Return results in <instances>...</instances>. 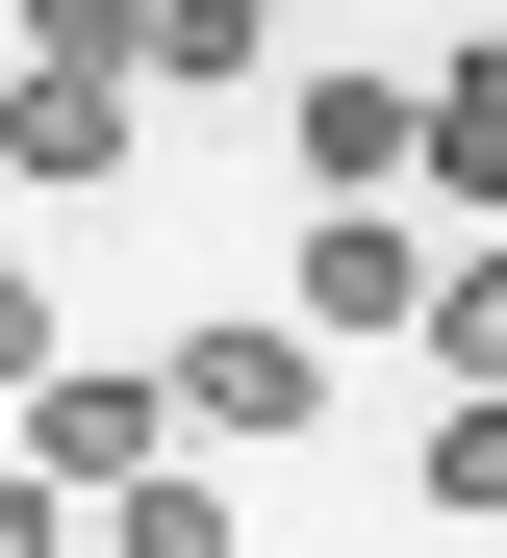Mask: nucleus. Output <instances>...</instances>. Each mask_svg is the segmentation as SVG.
Wrapping results in <instances>:
<instances>
[{
  "label": "nucleus",
  "instance_id": "obj_1",
  "mask_svg": "<svg viewBox=\"0 0 507 558\" xmlns=\"http://www.w3.org/2000/svg\"><path fill=\"white\" fill-rule=\"evenodd\" d=\"M406 305H432V229H406V204H330V229H304V279H279L304 355H406Z\"/></svg>",
  "mask_w": 507,
  "mask_h": 558
},
{
  "label": "nucleus",
  "instance_id": "obj_2",
  "mask_svg": "<svg viewBox=\"0 0 507 558\" xmlns=\"http://www.w3.org/2000/svg\"><path fill=\"white\" fill-rule=\"evenodd\" d=\"M153 407H178V432H229V457H279L304 407H330V355H304L279 305H229V330H178V355H153Z\"/></svg>",
  "mask_w": 507,
  "mask_h": 558
},
{
  "label": "nucleus",
  "instance_id": "obj_3",
  "mask_svg": "<svg viewBox=\"0 0 507 558\" xmlns=\"http://www.w3.org/2000/svg\"><path fill=\"white\" fill-rule=\"evenodd\" d=\"M153 432H178V407L128 381V355H51V381H26V483H76V508H101V483H153Z\"/></svg>",
  "mask_w": 507,
  "mask_h": 558
},
{
  "label": "nucleus",
  "instance_id": "obj_4",
  "mask_svg": "<svg viewBox=\"0 0 507 558\" xmlns=\"http://www.w3.org/2000/svg\"><path fill=\"white\" fill-rule=\"evenodd\" d=\"M279 153H304V204H406V76H279Z\"/></svg>",
  "mask_w": 507,
  "mask_h": 558
},
{
  "label": "nucleus",
  "instance_id": "obj_5",
  "mask_svg": "<svg viewBox=\"0 0 507 558\" xmlns=\"http://www.w3.org/2000/svg\"><path fill=\"white\" fill-rule=\"evenodd\" d=\"M406 178H432L457 229H507V51H432V76H406Z\"/></svg>",
  "mask_w": 507,
  "mask_h": 558
},
{
  "label": "nucleus",
  "instance_id": "obj_6",
  "mask_svg": "<svg viewBox=\"0 0 507 558\" xmlns=\"http://www.w3.org/2000/svg\"><path fill=\"white\" fill-rule=\"evenodd\" d=\"M128 153H153L128 76H0V178H51V204H76V178H128Z\"/></svg>",
  "mask_w": 507,
  "mask_h": 558
},
{
  "label": "nucleus",
  "instance_id": "obj_7",
  "mask_svg": "<svg viewBox=\"0 0 507 558\" xmlns=\"http://www.w3.org/2000/svg\"><path fill=\"white\" fill-rule=\"evenodd\" d=\"M406 330H432V381H507V229H457V254H432V305H406Z\"/></svg>",
  "mask_w": 507,
  "mask_h": 558
},
{
  "label": "nucleus",
  "instance_id": "obj_8",
  "mask_svg": "<svg viewBox=\"0 0 507 558\" xmlns=\"http://www.w3.org/2000/svg\"><path fill=\"white\" fill-rule=\"evenodd\" d=\"M0 76H153V0H26V51Z\"/></svg>",
  "mask_w": 507,
  "mask_h": 558
},
{
  "label": "nucleus",
  "instance_id": "obj_9",
  "mask_svg": "<svg viewBox=\"0 0 507 558\" xmlns=\"http://www.w3.org/2000/svg\"><path fill=\"white\" fill-rule=\"evenodd\" d=\"M101 558H229V483H178V457H153V483H101Z\"/></svg>",
  "mask_w": 507,
  "mask_h": 558
},
{
  "label": "nucleus",
  "instance_id": "obj_10",
  "mask_svg": "<svg viewBox=\"0 0 507 558\" xmlns=\"http://www.w3.org/2000/svg\"><path fill=\"white\" fill-rule=\"evenodd\" d=\"M153 76H279V0H153Z\"/></svg>",
  "mask_w": 507,
  "mask_h": 558
},
{
  "label": "nucleus",
  "instance_id": "obj_11",
  "mask_svg": "<svg viewBox=\"0 0 507 558\" xmlns=\"http://www.w3.org/2000/svg\"><path fill=\"white\" fill-rule=\"evenodd\" d=\"M406 508H507V381H457V407H432V483H406Z\"/></svg>",
  "mask_w": 507,
  "mask_h": 558
},
{
  "label": "nucleus",
  "instance_id": "obj_12",
  "mask_svg": "<svg viewBox=\"0 0 507 558\" xmlns=\"http://www.w3.org/2000/svg\"><path fill=\"white\" fill-rule=\"evenodd\" d=\"M0 381H51V279L26 254H0Z\"/></svg>",
  "mask_w": 507,
  "mask_h": 558
},
{
  "label": "nucleus",
  "instance_id": "obj_13",
  "mask_svg": "<svg viewBox=\"0 0 507 558\" xmlns=\"http://www.w3.org/2000/svg\"><path fill=\"white\" fill-rule=\"evenodd\" d=\"M51 508H76V483H0V558H51Z\"/></svg>",
  "mask_w": 507,
  "mask_h": 558
},
{
  "label": "nucleus",
  "instance_id": "obj_14",
  "mask_svg": "<svg viewBox=\"0 0 507 558\" xmlns=\"http://www.w3.org/2000/svg\"><path fill=\"white\" fill-rule=\"evenodd\" d=\"M0 51H26V0H0Z\"/></svg>",
  "mask_w": 507,
  "mask_h": 558
}]
</instances>
